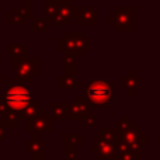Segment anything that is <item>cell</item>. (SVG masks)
Returning a JSON list of instances; mask_svg holds the SVG:
<instances>
[{"label": "cell", "instance_id": "cell-1", "mask_svg": "<svg viewBox=\"0 0 160 160\" xmlns=\"http://www.w3.org/2000/svg\"><path fill=\"white\" fill-rule=\"evenodd\" d=\"M32 93L25 84L10 83L6 86L4 94L0 97V115L2 114H21V111L32 101Z\"/></svg>", "mask_w": 160, "mask_h": 160}, {"label": "cell", "instance_id": "cell-6", "mask_svg": "<svg viewBox=\"0 0 160 160\" xmlns=\"http://www.w3.org/2000/svg\"><path fill=\"white\" fill-rule=\"evenodd\" d=\"M65 72L63 76L58 78V88H69L75 90L78 88V65L76 61H63Z\"/></svg>", "mask_w": 160, "mask_h": 160}, {"label": "cell", "instance_id": "cell-2", "mask_svg": "<svg viewBox=\"0 0 160 160\" xmlns=\"http://www.w3.org/2000/svg\"><path fill=\"white\" fill-rule=\"evenodd\" d=\"M84 98L90 105L108 107L115 102L117 88L108 79L91 78L84 84Z\"/></svg>", "mask_w": 160, "mask_h": 160}, {"label": "cell", "instance_id": "cell-22", "mask_svg": "<svg viewBox=\"0 0 160 160\" xmlns=\"http://www.w3.org/2000/svg\"><path fill=\"white\" fill-rule=\"evenodd\" d=\"M131 127H133V122L129 121L128 115H125V114L122 115V118L119 119V121L117 122V125H115V128H117V131H118V132H122V131L128 129V128H131Z\"/></svg>", "mask_w": 160, "mask_h": 160}, {"label": "cell", "instance_id": "cell-8", "mask_svg": "<svg viewBox=\"0 0 160 160\" xmlns=\"http://www.w3.org/2000/svg\"><path fill=\"white\" fill-rule=\"evenodd\" d=\"M52 121L66 122L70 121V102L68 101H53L51 104V114Z\"/></svg>", "mask_w": 160, "mask_h": 160}, {"label": "cell", "instance_id": "cell-12", "mask_svg": "<svg viewBox=\"0 0 160 160\" xmlns=\"http://www.w3.org/2000/svg\"><path fill=\"white\" fill-rule=\"evenodd\" d=\"M66 21H70L75 18V6H72L70 0H58V14Z\"/></svg>", "mask_w": 160, "mask_h": 160}, {"label": "cell", "instance_id": "cell-17", "mask_svg": "<svg viewBox=\"0 0 160 160\" xmlns=\"http://www.w3.org/2000/svg\"><path fill=\"white\" fill-rule=\"evenodd\" d=\"M48 25H52L51 20L48 18H34L31 22V28H32L34 32H44Z\"/></svg>", "mask_w": 160, "mask_h": 160}, {"label": "cell", "instance_id": "cell-19", "mask_svg": "<svg viewBox=\"0 0 160 160\" xmlns=\"http://www.w3.org/2000/svg\"><path fill=\"white\" fill-rule=\"evenodd\" d=\"M65 143L70 148H79L83 146V135L82 133H75V135H65Z\"/></svg>", "mask_w": 160, "mask_h": 160}, {"label": "cell", "instance_id": "cell-13", "mask_svg": "<svg viewBox=\"0 0 160 160\" xmlns=\"http://www.w3.org/2000/svg\"><path fill=\"white\" fill-rule=\"evenodd\" d=\"M25 53H27V47L24 44H8L6 47V56L7 58H24Z\"/></svg>", "mask_w": 160, "mask_h": 160}, {"label": "cell", "instance_id": "cell-24", "mask_svg": "<svg viewBox=\"0 0 160 160\" xmlns=\"http://www.w3.org/2000/svg\"><path fill=\"white\" fill-rule=\"evenodd\" d=\"M4 131H6V128L3 127L2 124H0V139H3V138L6 136V132H4Z\"/></svg>", "mask_w": 160, "mask_h": 160}, {"label": "cell", "instance_id": "cell-3", "mask_svg": "<svg viewBox=\"0 0 160 160\" xmlns=\"http://www.w3.org/2000/svg\"><path fill=\"white\" fill-rule=\"evenodd\" d=\"M133 13L135 8L132 6H117L115 10L108 13V24L115 27L118 32H133Z\"/></svg>", "mask_w": 160, "mask_h": 160}, {"label": "cell", "instance_id": "cell-14", "mask_svg": "<svg viewBox=\"0 0 160 160\" xmlns=\"http://www.w3.org/2000/svg\"><path fill=\"white\" fill-rule=\"evenodd\" d=\"M96 138L108 142V143H117L119 141V132L117 131V128H102L101 133H98Z\"/></svg>", "mask_w": 160, "mask_h": 160}, {"label": "cell", "instance_id": "cell-10", "mask_svg": "<svg viewBox=\"0 0 160 160\" xmlns=\"http://www.w3.org/2000/svg\"><path fill=\"white\" fill-rule=\"evenodd\" d=\"M13 13L20 16L24 21L32 18V2L31 0H18L16 6L13 7Z\"/></svg>", "mask_w": 160, "mask_h": 160}, {"label": "cell", "instance_id": "cell-15", "mask_svg": "<svg viewBox=\"0 0 160 160\" xmlns=\"http://www.w3.org/2000/svg\"><path fill=\"white\" fill-rule=\"evenodd\" d=\"M0 124H2L4 128H7V127H10V128L20 127V124H21L20 114H13V112L2 114V115H0Z\"/></svg>", "mask_w": 160, "mask_h": 160}, {"label": "cell", "instance_id": "cell-20", "mask_svg": "<svg viewBox=\"0 0 160 160\" xmlns=\"http://www.w3.org/2000/svg\"><path fill=\"white\" fill-rule=\"evenodd\" d=\"M6 24H7V25H14V24L25 25V21L20 16H17L16 13H13V11H8V13L6 14Z\"/></svg>", "mask_w": 160, "mask_h": 160}, {"label": "cell", "instance_id": "cell-9", "mask_svg": "<svg viewBox=\"0 0 160 160\" xmlns=\"http://www.w3.org/2000/svg\"><path fill=\"white\" fill-rule=\"evenodd\" d=\"M122 84H124V88L127 90L128 96H135L136 90L139 88V84H141V76H138L135 73L133 69L128 70V75L127 76H122Z\"/></svg>", "mask_w": 160, "mask_h": 160}, {"label": "cell", "instance_id": "cell-25", "mask_svg": "<svg viewBox=\"0 0 160 160\" xmlns=\"http://www.w3.org/2000/svg\"><path fill=\"white\" fill-rule=\"evenodd\" d=\"M7 82V79H6V76H3V73L0 72V87L3 86V83H6Z\"/></svg>", "mask_w": 160, "mask_h": 160}, {"label": "cell", "instance_id": "cell-21", "mask_svg": "<svg viewBox=\"0 0 160 160\" xmlns=\"http://www.w3.org/2000/svg\"><path fill=\"white\" fill-rule=\"evenodd\" d=\"M75 102H76V105H78L80 110H82V112L84 114V117L90 114V107H91V105L87 102V100L84 98V96H82V94L78 96V97H76V101Z\"/></svg>", "mask_w": 160, "mask_h": 160}, {"label": "cell", "instance_id": "cell-11", "mask_svg": "<svg viewBox=\"0 0 160 160\" xmlns=\"http://www.w3.org/2000/svg\"><path fill=\"white\" fill-rule=\"evenodd\" d=\"M44 112H45V110L39 107L38 101H30L27 107L21 111L20 118H21V121H28V119H32V118H35V117L41 115V114H44Z\"/></svg>", "mask_w": 160, "mask_h": 160}, {"label": "cell", "instance_id": "cell-23", "mask_svg": "<svg viewBox=\"0 0 160 160\" xmlns=\"http://www.w3.org/2000/svg\"><path fill=\"white\" fill-rule=\"evenodd\" d=\"M97 117L93 115V114H88V115H86L84 118H83V124H84V127H96L97 125Z\"/></svg>", "mask_w": 160, "mask_h": 160}, {"label": "cell", "instance_id": "cell-26", "mask_svg": "<svg viewBox=\"0 0 160 160\" xmlns=\"http://www.w3.org/2000/svg\"><path fill=\"white\" fill-rule=\"evenodd\" d=\"M0 141H2V139H0Z\"/></svg>", "mask_w": 160, "mask_h": 160}, {"label": "cell", "instance_id": "cell-4", "mask_svg": "<svg viewBox=\"0 0 160 160\" xmlns=\"http://www.w3.org/2000/svg\"><path fill=\"white\" fill-rule=\"evenodd\" d=\"M13 70L16 78L34 79L39 76V59L38 58H17L13 59Z\"/></svg>", "mask_w": 160, "mask_h": 160}, {"label": "cell", "instance_id": "cell-18", "mask_svg": "<svg viewBox=\"0 0 160 160\" xmlns=\"http://www.w3.org/2000/svg\"><path fill=\"white\" fill-rule=\"evenodd\" d=\"M58 14V0H45V17L52 20Z\"/></svg>", "mask_w": 160, "mask_h": 160}, {"label": "cell", "instance_id": "cell-7", "mask_svg": "<svg viewBox=\"0 0 160 160\" xmlns=\"http://www.w3.org/2000/svg\"><path fill=\"white\" fill-rule=\"evenodd\" d=\"M75 20H78V24H97V10L96 6H90V7H83V6H76L75 7Z\"/></svg>", "mask_w": 160, "mask_h": 160}, {"label": "cell", "instance_id": "cell-16", "mask_svg": "<svg viewBox=\"0 0 160 160\" xmlns=\"http://www.w3.org/2000/svg\"><path fill=\"white\" fill-rule=\"evenodd\" d=\"M44 143L45 142L42 141V139H39L38 136H32L30 141H27V148L31 153L38 155V153H41L42 148H44Z\"/></svg>", "mask_w": 160, "mask_h": 160}, {"label": "cell", "instance_id": "cell-5", "mask_svg": "<svg viewBox=\"0 0 160 160\" xmlns=\"http://www.w3.org/2000/svg\"><path fill=\"white\" fill-rule=\"evenodd\" d=\"M25 129H27V133L34 136H38L41 133H51L52 132V119L47 112H44L35 118L25 121Z\"/></svg>", "mask_w": 160, "mask_h": 160}]
</instances>
